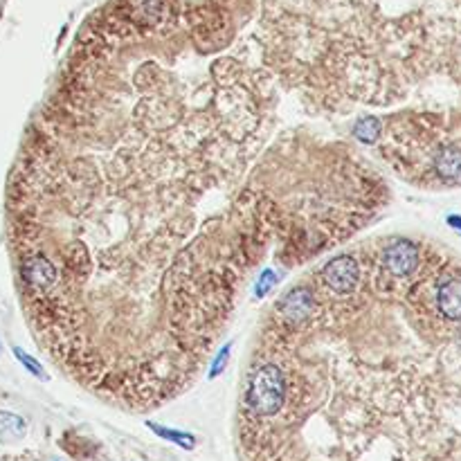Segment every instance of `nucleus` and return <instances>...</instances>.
Masks as SVG:
<instances>
[{
	"label": "nucleus",
	"mask_w": 461,
	"mask_h": 461,
	"mask_svg": "<svg viewBox=\"0 0 461 461\" xmlns=\"http://www.w3.org/2000/svg\"><path fill=\"white\" fill-rule=\"evenodd\" d=\"M286 401V380L277 365H261L248 383L245 403L257 416H274Z\"/></svg>",
	"instance_id": "f257e3e1"
},
{
	"label": "nucleus",
	"mask_w": 461,
	"mask_h": 461,
	"mask_svg": "<svg viewBox=\"0 0 461 461\" xmlns=\"http://www.w3.org/2000/svg\"><path fill=\"white\" fill-rule=\"evenodd\" d=\"M322 282L331 288L333 293H351L360 282V266L351 255H340L333 261H328L322 270Z\"/></svg>",
	"instance_id": "f03ea898"
},
{
	"label": "nucleus",
	"mask_w": 461,
	"mask_h": 461,
	"mask_svg": "<svg viewBox=\"0 0 461 461\" xmlns=\"http://www.w3.org/2000/svg\"><path fill=\"white\" fill-rule=\"evenodd\" d=\"M418 248L410 241H394L383 252V266L394 277H407L418 268Z\"/></svg>",
	"instance_id": "7ed1b4c3"
},
{
	"label": "nucleus",
	"mask_w": 461,
	"mask_h": 461,
	"mask_svg": "<svg viewBox=\"0 0 461 461\" xmlns=\"http://www.w3.org/2000/svg\"><path fill=\"white\" fill-rule=\"evenodd\" d=\"M23 279L34 291H50L57 284L59 272L57 266L43 255H34L23 263Z\"/></svg>",
	"instance_id": "20e7f679"
},
{
	"label": "nucleus",
	"mask_w": 461,
	"mask_h": 461,
	"mask_svg": "<svg viewBox=\"0 0 461 461\" xmlns=\"http://www.w3.org/2000/svg\"><path fill=\"white\" fill-rule=\"evenodd\" d=\"M279 309L284 313V318L291 324H301L311 318V313L315 309V297L309 288H293V291L282 299Z\"/></svg>",
	"instance_id": "39448f33"
},
{
	"label": "nucleus",
	"mask_w": 461,
	"mask_h": 461,
	"mask_svg": "<svg viewBox=\"0 0 461 461\" xmlns=\"http://www.w3.org/2000/svg\"><path fill=\"white\" fill-rule=\"evenodd\" d=\"M439 313L450 322H461V277H450L437 288Z\"/></svg>",
	"instance_id": "423d86ee"
},
{
	"label": "nucleus",
	"mask_w": 461,
	"mask_h": 461,
	"mask_svg": "<svg viewBox=\"0 0 461 461\" xmlns=\"http://www.w3.org/2000/svg\"><path fill=\"white\" fill-rule=\"evenodd\" d=\"M434 171L448 182H461V149L457 144H445L434 155Z\"/></svg>",
	"instance_id": "0eeeda50"
},
{
	"label": "nucleus",
	"mask_w": 461,
	"mask_h": 461,
	"mask_svg": "<svg viewBox=\"0 0 461 461\" xmlns=\"http://www.w3.org/2000/svg\"><path fill=\"white\" fill-rule=\"evenodd\" d=\"M149 428L157 434V437H162L171 443H176L180 448H184V450H191V448L196 445V439L191 437V434L187 432H180V430H169L165 426H155V423H149Z\"/></svg>",
	"instance_id": "6e6552de"
},
{
	"label": "nucleus",
	"mask_w": 461,
	"mask_h": 461,
	"mask_svg": "<svg viewBox=\"0 0 461 461\" xmlns=\"http://www.w3.org/2000/svg\"><path fill=\"white\" fill-rule=\"evenodd\" d=\"M380 135V124L376 120H362L358 126H355V138L365 144H372L376 142Z\"/></svg>",
	"instance_id": "1a4fd4ad"
},
{
	"label": "nucleus",
	"mask_w": 461,
	"mask_h": 461,
	"mask_svg": "<svg viewBox=\"0 0 461 461\" xmlns=\"http://www.w3.org/2000/svg\"><path fill=\"white\" fill-rule=\"evenodd\" d=\"M14 355H16V358H18V362H21V365L25 367V369H28L30 374H34L36 378H43V380H45V372H43V367L38 365V362H36V360L32 358V355H28V353H25V351H23L21 347H14Z\"/></svg>",
	"instance_id": "9d476101"
},
{
	"label": "nucleus",
	"mask_w": 461,
	"mask_h": 461,
	"mask_svg": "<svg viewBox=\"0 0 461 461\" xmlns=\"http://www.w3.org/2000/svg\"><path fill=\"white\" fill-rule=\"evenodd\" d=\"M228 360H230V347H223V349L216 353V358H214V362H212V369H209V378H216V376L223 372V369H226Z\"/></svg>",
	"instance_id": "9b49d317"
},
{
	"label": "nucleus",
	"mask_w": 461,
	"mask_h": 461,
	"mask_svg": "<svg viewBox=\"0 0 461 461\" xmlns=\"http://www.w3.org/2000/svg\"><path fill=\"white\" fill-rule=\"evenodd\" d=\"M274 279H277V277H274L272 270H266V272H263V274H261V279H259V284H257V297H263V295H266V293L270 291V288H272Z\"/></svg>",
	"instance_id": "f8f14e48"
}]
</instances>
